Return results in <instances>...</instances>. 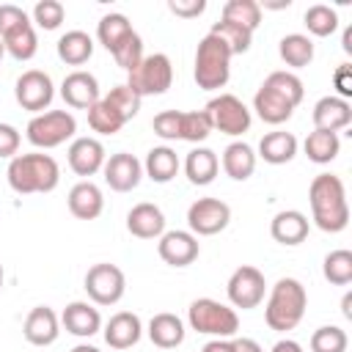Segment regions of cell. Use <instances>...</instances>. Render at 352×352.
Segmentation results:
<instances>
[{"label":"cell","mask_w":352,"mask_h":352,"mask_svg":"<svg viewBox=\"0 0 352 352\" xmlns=\"http://www.w3.org/2000/svg\"><path fill=\"white\" fill-rule=\"evenodd\" d=\"M209 33H212L214 38H220V41L231 50V55H242V52H248L250 44H253V33H250L248 28L234 25V22H226V19L214 22Z\"/></svg>","instance_id":"obj_36"},{"label":"cell","mask_w":352,"mask_h":352,"mask_svg":"<svg viewBox=\"0 0 352 352\" xmlns=\"http://www.w3.org/2000/svg\"><path fill=\"white\" fill-rule=\"evenodd\" d=\"M302 148H305V154H308L311 162H316V165H327V162H333V160L338 157V151H341V140H338L336 132L314 129V132L305 138Z\"/></svg>","instance_id":"obj_33"},{"label":"cell","mask_w":352,"mask_h":352,"mask_svg":"<svg viewBox=\"0 0 352 352\" xmlns=\"http://www.w3.org/2000/svg\"><path fill=\"white\" fill-rule=\"evenodd\" d=\"M8 184L19 195H33V192H52L60 182V168L50 154L30 151V154H16L8 162Z\"/></svg>","instance_id":"obj_3"},{"label":"cell","mask_w":352,"mask_h":352,"mask_svg":"<svg viewBox=\"0 0 352 352\" xmlns=\"http://www.w3.org/2000/svg\"><path fill=\"white\" fill-rule=\"evenodd\" d=\"M302 22H305L308 33L311 36H319V38H327V36H333L338 30V14H336V8L324 6V3L308 6Z\"/></svg>","instance_id":"obj_37"},{"label":"cell","mask_w":352,"mask_h":352,"mask_svg":"<svg viewBox=\"0 0 352 352\" xmlns=\"http://www.w3.org/2000/svg\"><path fill=\"white\" fill-rule=\"evenodd\" d=\"M72 352H99V349H96V346H91V344H77Z\"/></svg>","instance_id":"obj_54"},{"label":"cell","mask_w":352,"mask_h":352,"mask_svg":"<svg viewBox=\"0 0 352 352\" xmlns=\"http://www.w3.org/2000/svg\"><path fill=\"white\" fill-rule=\"evenodd\" d=\"M223 19L248 28L250 33L261 25V6L256 0H228L223 6Z\"/></svg>","instance_id":"obj_38"},{"label":"cell","mask_w":352,"mask_h":352,"mask_svg":"<svg viewBox=\"0 0 352 352\" xmlns=\"http://www.w3.org/2000/svg\"><path fill=\"white\" fill-rule=\"evenodd\" d=\"M94 55V38L85 30H69L58 38V58L69 66H82Z\"/></svg>","instance_id":"obj_31"},{"label":"cell","mask_w":352,"mask_h":352,"mask_svg":"<svg viewBox=\"0 0 352 352\" xmlns=\"http://www.w3.org/2000/svg\"><path fill=\"white\" fill-rule=\"evenodd\" d=\"M297 154V138L292 132H283V129H275V132H267L261 140H258V157L270 165H283V162H292Z\"/></svg>","instance_id":"obj_26"},{"label":"cell","mask_w":352,"mask_h":352,"mask_svg":"<svg viewBox=\"0 0 352 352\" xmlns=\"http://www.w3.org/2000/svg\"><path fill=\"white\" fill-rule=\"evenodd\" d=\"M228 300L234 308H242V311H250L256 308L261 300H264V292H267V280H264V272L258 267H250V264H242L231 272L228 278Z\"/></svg>","instance_id":"obj_12"},{"label":"cell","mask_w":352,"mask_h":352,"mask_svg":"<svg viewBox=\"0 0 352 352\" xmlns=\"http://www.w3.org/2000/svg\"><path fill=\"white\" fill-rule=\"evenodd\" d=\"M126 85L143 99V96H160L173 85V66L165 52L143 55V60L129 72Z\"/></svg>","instance_id":"obj_9"},{"label":"cell","mask_w":352,"mask_h":352,"mask_svg":"<svg viewBox=\"0 0 352 352\" xmlns=\"http://www.w3.org/2000/svg\"><path fill=\"white\" fill-rule=\"evenodd\" d=\"M3 278H6V275H3V264H0V289H3Z\"/></svg>","instance_id":"obj_56"},{"label":"cell","mask_w":352,"mask_h":352,"mask_svg":"<svg viewBox=\"0 0 352 352\" xmlns=\"http://www.w3.org/2000/svg\"><path fill=\"white\" fill-rule=\"evenodd\" d=\"M85 292L96 305H116L126 292V278L116 264H94L85 272Z\"/></svg>","instance_id":"obj_11"},{"label":"cell","mask_w":352,"mask_h":352,"mask_svg":"<svg viewBox=\"0 0 352 352\" xmlns=\"http://www.w3.org/2000/svg\"><path fill=\"white\" fill-rule=\"evenodd\" d=\"M352 124V104L341 96H322L314 104V126L324 129V132H336L346 129Z\"/></svg>","instance_id":"obj_21"},{"label":"cell","mask_w":352,"mask_h":352,"mask_svg":"<svg viewBox=\"0 0 352 352\" xmlns=\"http://www.w3.org/2000/svg\"><path fill=\"white\" fill-rule=\"evenodd\" d=\"M179 118H182V110H162L154 116L151 126L162 140H179Z\"/></svg>","instance_id":"obj_45"},{"label":"cell","mask_w":352,"mask_h":352,"mask_svg":"<svg viewBox=\"0 0 352 352\" xmlns=\"http://www.w3.org/2000/svg\"><path fill=\"white\" fill-rule=\"evenodd\" d=\"M223 170L226 176H231L234 182H245L253 176L256 170V154L245 140H234L226 146L223 151Z\"/></svg>","instance_id":"obj_28"},{"label":"cell","mask_w":352,"mask_h":352,"mask_svg":"<svg viewBox=\"0 0 352 352\" xmlns=\"http://www.w3.org/2000/svg\"><path fill=\"white\" fill-rule=\"evenodd\" d=\"M58 333H60V319H58V314L50 305H36L25 316L22 336L28 338V344H33V346H50V344H55Z\"/></svg>","instance_id":"obj_19"},{"label":"cell","mask_w":352,"mask_h":352,"mask_svg":"<svg viewBox=\"0 0 352 352\" xmlns=\"http://www.w3.org/2000/svg\"><path fill=\"white\" fill-rule=\"evenodd\" d=\"M231 50L214 38L212 33H206L201 41H198V50H195V69H192V77L198 82V88L204 91H217L228 82L231 77Z\"/></svg>","instance_id":"obj_5"},{"label":"cell","mask_w":352,"mask_h":352,"mask_svg":"<svg viewBox=\"0 0 352 352\" xmlns=\"http://www.w3.org/2000/svg\"><path fill=\"white\" fill-rule=\"evenodd\" d=\"M63 16H66V8H63V3H58V0H38V3L33 6V22H36L38 28H44V30L60 28Z\"/></svg>","instance_id":"obj_44"},{"label":"cell","mask_w":352,"mask_h":352,"mask_svg":"<svg viewBox=\"0 0 352 352\" xmlns=\"http://www.w3.org/2000/svg\"><path fill=\"white\" fill-rule=\"evenodd\" d=\"M140 336H143V324H140V316L132 311H118L104 324V341L113 349H129L140 341Z\"/></svg>","instance_id":"obj_23"},{"label":"cell","mask_w":352,"mask_h":352,"mask_svg":"<svg viewBox=\"0 0 352 352\" xmlns=\"http://www.w3.org/2000/svg\"><path fill=\"white\" fill-rule=\"evenodd\" d=\"M322 272H324V278L333 286L352 283V253L349 250H333V253H327L324 256V264H322Z\"/></svg>","instance_id":"obj_40"},{"label":"cell","mask_w":352,"mask_h":352,"mask_svg":"<svg viewBox=\"0 0 352 352\" xmlns=\"http://www.w3.org/2000/svg\"><path fill=\"white\" fill-rule=\"evenodd\" d=\"M19 143H22V138H19L16 126L0 124V160H14L19 151Z\"/></svg>","instance_id":"obj_46"},{"label":"cell","mask_w":352,"mask_h":352,"mask_svg":"<svg viewBox=\"0 0 352 352\" xmlns=\"http://www.w3.org/2000/svg\"><path fill=\"white\" fill-rule=\"evenodd\" d=\"M278 52H280V60L292 69H302L314 60V41L305 36V33H289L280 38L278 44Z\"/></svg>","instance_id":"obj_32"},{"label":"cell","mask_w":352,"mask_h":352,"mask_svg":"<svg viewBox=\"0 0 352 352\" xmlns=\"http://www.w3.org/2000/svg\"><path fill=\"white\" fill-rule=\"evenodd\" d=\"M302 96H305V88L294 72H272L256 91L253 110L264 124L278 126L292 118V113L302 102Z\"/></svg>","instance_id":"obj_1"},{"label":"cell","mask_w":352,"mask_h":352,"mask_svg":"<svg viewBox=\"0 0 352 352\" xmlns=\"http://www.w3.org/2000/svg\"><path fill=\"white\" fill-rule=\"evenodd\" d=\"M69 168L77 173V176H94L104 168V146L102 140L96 138H74L72 146H69Z\"/></svg>","instance_id":"obj_18"},{"label":"cell","mask_w":352,"mask_h":352,"mask_svg":"<svg viewBox=\"0 0 352 352\" xmlns=\"http://www.w3.org/2000/svg\"><path fill=\"white\" fill-rule=\"evenodd\" d=\"M349 305H352V294H344V316L346 319H352V308Z\"/></svg>","instance_id":"obj_53"},{"label":"cell","mask_w":352,"mask_h":352,"mask_svg":"<svg viewBox=\"0 0 352 352\" xmlns=\"http://www.w3.org/2000/svg\"><path fill=\"white\" fill-rule=\"evenodd\" d=\"M270 234L280 245H289V248L292 245H300L308 236V217L302 212H297V209H283V212H278L272 217Z\"/></svg>","instance_id":"obj_25"},{"label":"cell","mask_w":352,"mask_h":352,"mask_svg":"<svg viewBox=\"0 0 352 352\" xmlns=\"http://www.w3.org/2000/svg\"><path fill=\"white\" fill-rule=\"evenodd\" d=\"M0 38L6 44V52L14 60H30L38 50V38L33 30L30 16L11 3L0 6Z\"/></svg>","instance_id":"obj_6"},{"label":"cell","mask_w":352,"mask_h":352,"mask_svg":"<svg viewBox=\"0 0 352 352\" xmlns=\"http://www.w3.org/2000/svg\"><path fill=\"white\" fill-rule=\"evenodd\" d=\"M69 212L77 217V220H96L104 209V198H102V190L85 179V182H77L72 190H69Z\"/></svg>","instance_id":"obj_24"},{"label":"cell","mask_w":352,"mask_h":352,"mask_svg":"<svg viewBox=\"0 0 352 352\" xmlns=\"http://www.w3.org/2000/svg\"><path fill=\"white\" fill-rule=\"evenodd\" d=\"M104 182L110 190L116 192H129L140 184L143 179V162L129 154V151H118V154H110V160H104Z\"/></svg>","instance_id":"obj_15"},{"label":"cell","mask_w":352,"mask_h":352,"mask_svg":"<svg viewBox=\"0 0 352 352\" xmlns=\"http://www.w3.org/2000/svg\"><path fill=\"white\" fill-rule=\"evenodd\" d=\"M129 33H132V25H129V19H126L124 14H104V16L99 19V25H96L99 44H102L107 52H113Z\"/></svg>","instance_id":"obj_35"},{"label":"cell","mask_w":352,"mask_h":352,"mask_svg":"<svg viewBox=\"0 0 352 352\" xmlns=\"http://www.w3.org/2000/svg\"><path fill=\"white\" fill-rule=\"evenodd\" d=\"M60 96H63V102H66L69 107H74V110H88V107H94V104L102 99V96H99V80H96L91 72L77 69V72H72V74L63 77V82H60Z\"/></svg>","instance_id":"obj_17"},{"label":"cell","mask_w":352,"mask_h":352,"mask_svg":"<svg viewBox=\"0 0 352 352\" xmlns=\"http://www.w3.org/2000/svg\"><path fill=\"white\" fill-rule=\"evenodd\" d=\"M77 132V118L69 113V110H47V113H38L28 121V140L36 146V148H55V146H63L69 138H74Z\"/></svg>","instance_id":"obj_8"},{"label":"cell","mask_w":352,"mask_h":352,"mask_svg":"<svg viewBox=\"0 0 352 352\" xmlns=\"http://www.w3.org/2000/svg\"><path fill=\"white\" fill-rule=\"evenodd\" d=\"M14 96H16V102L25 110H30V113L38 116V113H44L50 107V102L55 96V85H52V80H50L47 72L28 69V72L19 74V80L14 85Z\"/></svg>","instance_id":"obj_14"},{"label":"cell","mask_w":352,"mask_h":352,"mask_svg":"<svg viewBox=\"0 0 352 352\" xmlns=\"http://www.w3.org/2000/svg\"><path fill=\"white\" fill-rule=\"evenodd\" d=\"M234 341V352H264L261 346H258V341H253V338H231Z\"/></svg>","instance_id":"obj_49"},{"label":"cell","mask_w":352,"mask_h":352,"mask_svg":"<svg viewBox=\"0 0 352 352\" xmlns=\"http://www.w3.org/2000/svg\"><path fill=\"white\" fill-rule=\"evenodd\" d=\"M270 352H302V346L297 341H292V338H280Z\"/></svg>","instance_id":"obj_51"},{"label":"cell","mask_w":352,"mask_h":352,"mask_svg":"<svg viewBox=\"0 0 352 352\" xmlns=\"http://www.w3.org/2000/svg\"><path fill=\"white\" fill-rule=\"evenodd\" d=\"M3 55H6V44H3V38H0V60H3Z\"/></svg>","instance_id":"obj_55"},{"label":"cell","mask_w":352,"mask_h":352,"mask_svg":"<svg viewBox=\"0 0 352 352\" xmlns=\"http://www.w3.org/2000/svg\"><path fill=\"white\" fill-rule=\"evenodd\" d=\"M217 170H220V160L212 148H192L184 160V173L190 179V184H198V187L212 184Z\"/></svg>","instance_id":"obj_30"},{"label":"cell","mask_w":352,"mask_h":352,"mask_svg":"<svg viewBox=\"0 0 352 352\" xmlns=\"http://www.w3.org/2000/svg\"><path fill=\"white\" fill-rule=\"evenodd\" d=\"M157 253L170 267H187L198 258L201 245H198V236L190 231H165L157 242Z\"/></svg>","instance_id":"obj_16"},{"label":"cell","mask_w":352,"mask_h":352,"mask_svg":"<svg viewBox=\"0 0 352 352\" xmlns=\"http://www.w3.org/2000/svg\"><path fill=\"white\" fill-rule=\"evenodd\" d=\"M110 55L116 58V63H118L124 72H132V69L143 60V41H140V36L132 30V33H129V36H126Z\"/></svg>","instance_id":"obj_42"},{"label":"cell","mask_w":352,"mask_h":352,"mask_svg":"<svg viewBox=\"0 0 352 352\" xmlns=\"http://www.w3.org/2000/svg\"><path fill=\"white\" fill-rule=\"evenodd\" d=\"M126 121H132L135 116H138V110H140V96L124 82V85H116V88H110V94L104 96Z\"/></svg>","instance_id":"obj_43"},{"label":"cell","mask_w":352,"mask_h":352,"mask_svg":"<svg viewBox=\"0 0 352 352\" xmlns=\"http://www.w3.org/2000/svg\"><path fill=\"white\" fill-rule=\"evenodd\" d=\"M187 322L195 333L214 336V338H234L239 330V316L234 308L212 300V297H198L187 308Z\"/></svg>","instance_id":"obj_7"},{"label":"cell","mask_w":352,"mask_h":352,"mask_svg":"<svg viewBox=\"0 0 352 352\" xmlns=\"http://www.w3.org/2000/svg\"><path fill=\"white\" fill-rule=\"evenodd\" d=\"M231 223V206L220 198H198L187 209V226L195 236H212L220 234Z\"/></svg>","instance_id":"obj_13"},{"label":"cell","mask_w":352,"mask_h":352,"mask_svg":"<svg viewBox=\"0 0 352 352\" xmlns=\"http://www.w3.org/2000/svg\"><path fill=\"white\" fill-rule=\"evenodd\" d=\"M204 110H206V116L212 121V129H220L223 135H231V138L248 132L250 129V121H253L248 104L239 96H234V94L212 96Z\"/></svg>","instance_id":"obj_10"},{"label":"cell","mask_w":352,"mask_h":352,"mask_svg":"<svg viewBox=\"0 0 352 352\" xmlns=\"http://www.w3.org/2000/svg\"><path fill=\"white\" fill-rule=\"evenodd\" d=\"M148 338L160 349H173L184 341V322L176 314H154L148 322Z\"/></svg>","instance_id":"obj_27"},{"label":"cell","mask_w":352,"mask_h":352,"mask_svg":"<svg viewBox=\"0 0 352 352\" xmlns=\"http://www.w3.org/2000/svg\"><path fill=\"white\" fill-rule=\"evenodd\" d=\"M60 324L66 327V333L77 336V338H91L99 333L102 327V316L99 311L91 305V302H82V300H74L63 308L60 314Z\"/></svg>","instance_id":"obj_22"},{"label":"cell","mask_w":352,"mask_h":352,"mask_svg":"<svg viewBox=\"0 0 352 352\" xmlns=\"http://www.w3.org/2000/svg\"><path fill=\"white\" fill-rule=\"evenodd\" d=\"M126 231L138 239H160L165 234V214L157 204H138L126 214Z\"/></svg>","instance_id":"obj_20"},{"label":"cell","mask_w":352,"mask_h":352,"mask_svg":"<svg viewBox=\"0 0 352 352\" xmlns=\"http://www.w3.org/2000/svg\"><path fill=\"white\" fill-rule=\"evenodd\" d=\"M344 52H346V55L352 52V28L344 30Z\"/></svg>","instance_id":"obj_52"},{"label":"cell","mask_w":352,"mask_h":352,"mask_svg":"<svg viewBox=\"0 0 352 352\" xmlns=\"http://www.w3.org/2000/svg\"><path fill=\"white\" fill-rule=\"evenodd\" d=\"M308 201H311V214L316 228L327 234H338L349 223V204H346V190L344 182L333 173H319L314 176L308 187Z\"/></svg>","instance_id":"obj_2"},{"label":"cell","mask_w":352,"mask_h":352,"mask_svg":"<svg viewBox=\"0 0 352 352\" xmlns=\"http://www.w3.org/2000/svg\"><path fill=\"white\" fill-rule=\"evenodd\" d=\"M308 308V292L297 278H280L264 305V322L270 324V330L286 333L294 330L300 324V319L305 316Z\"/></svg>","instance_id":"obj_4"},{"label":"cell","mask_w":352,"mask_h":352,"mask_svg":"<svg viewBox=\"0 0 352 352\" xmlns=\"http://www.w3.org/2000/svg\"><path fill=\"white\" fill-rule=\"evenodd\" d=\"M201 352H234V341H231V338H214V341H209Z\"/></svg>","instance_id":"obj_50"},{"label":"cell","mask_w":352,"mask_h":352,"mask_svg":"<svg viewBox=\"0 0 352 352\" xmlns=\"http://www.w3.org/2000/svg\"><path fill=\"white\" fill-rule=\"evenodd\" d=\"M170 14L184 16V19H195L206 11V0H168Z\"/></svg>","instance_id":"obj_47"},{"label":"cell","mask_w":352,"mask_h":352,"mask_svg":"<svg viewBox=\"0 0 352 352\" xmlns=\"http://www.w3.org/2000/svg\"><path fill=\"white\" fill-rule=\"evenodd\" d=\"M212 135V121L206 116V110H182V118H179V140H187V143H201Z\"/></svg>","instance_id":"obj_39"},{"label":"cell","mask_w":352,"mask_h":352,"mask_svg":"<svg viewBox=\"0 0 352 352\" xmlns=\"http://www.w3.org/2000/svg\"><path fill=\"white\" fill-rule=\"evenodd\" d=\"M346 333L336 324H324V327H316L314 336H311V352H346Z\"/></svg>","instance_id":"obj_41"},{"label":"cell","mask_w":352,"mask_h":352,"mask_svg":"<svg viewBox=\"0 0 352 352\" xmlns=\"http://www.w3.org/2000/svg\"><path fill=\"white\" fill-rule=\"evenodd\" d=\"M88 113V126L94 129V132H99V135H116V132H121V126L126 124V118L102 96L94 107H88L85 110Z\"/></svg>","instance_id":"obj_34"},{"label":"cell","mask_w":352,"mask_h":352,"mask_svg":"<svg viewBox=\"0 0 352 352\" xmlns=\"http://www.w3.org/2000/svg\"><path fill=\"white\" fill-rule=\"evenodd\" d=\"M333 85L338 88V96L341 99H349L352 96V66L349 63H341L333 74Z\"/></svg>","instance_id":"obj_48"},{"label":"cell","mask_w":352,"mask_h":352,"mask_svg":"<svg viewBox=\"0 0 352 352\" xmlns=\"http://www.w3.org/2000/svg\"><path fill=\"white\" fill-rule=\"evenodd\" d=\"M143 173L157 182V184H168L176 173H179V157L170 146H154L148 154H146V162H143Z\"/></svg>","instance_id":"obj_29"}]
</instances>
